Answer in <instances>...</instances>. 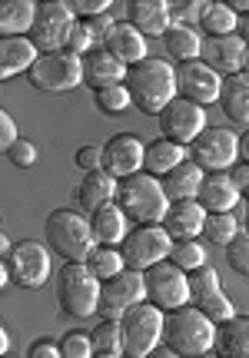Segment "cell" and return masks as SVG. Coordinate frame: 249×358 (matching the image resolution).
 I'll use <instances>...</instances> for the list:
<instances>
[{
	"label": "cell",
	"mask_w": 249,
	"mask_h": 358,
	"mask_svg": "<svg viewBox=\"0 0 249 358\" xmlns=\"http://www.w3.org/2000/svg\"><path fill=\"white\" fill-rule=\"evenodd\" d=\"M173 236L163 226H136V229H130V236L123 239V245H120V252H123V259H127V268H140V272H146V268H153L157 262H166L173 252Z\"/></svg>",
	"instance_id": "obj_10"
},
{
	"label": "cell",
	"mask_w": 249,
	"mask_h": 358,
	"mask_svg": "<svg viewBox=\"0 0 249 358\" xmlns=\"http://www.w3.org/2000/svg\"><path fill=\"white\" fill-rule=\"evenodd\" d=\"M93 43H97L93 30L83 20H77L73 30H70V37H66V50H73L77 57H87V53H93Z\"/></svg>",
	"instance_id": "obj_42"
},
{
	"label": "cell",
	"mask_w": 249,
	"mask_h": 358,
	"mask_svg": "<svg viewBox=\"0 0 249 358\" xmlns=\"http://www.w3.org/2000/svg\"><path fill=\"white\" fill-rule=\"evenodd\" d=\"M27 358H64V352H60V342L40 338V342H34V345H30Z\"/></svg>",
	"instance_id": "obj_48"
},
{
	"label": "cell",
	"mask_w": 249,
	"mask_h": 358,
	"mask_svg": "<svg viewBox=\"0 0 249 358\" xmlns=\"http://www.w3.org/2000/svg\"><path fill=\"white\" fill-rule=\"evenodd\" d=\"M127 90H130L136 110L159 116L180 96V90H176V66L170 60H163V57H146V60H140V64H133L127 70Z\"/></svg>",
	"instance_id": "obj_1"
},
{
	"label": "cell",
	"mask_w": 249,
	"mask_h": 358,
	"mask_svg": "<svg viewBox=\"0 0 249 358\" xmlns=\"http://www.w3.org/2000/svg\"><path fill=\"white\" fill-rule=\"evenodd\" d=\"M93 96H97V106H100L104 113H123V110L133 103L127 83H113V87L93 90Z\"/></svg>",
	"instance_id": "obj_38"
},
{
	"label": "cell",
	"mask_w": 249,
	"mask_h": 358,
	"mask_svg": "<svg viewBox=\"0 0 249 358\" xmlns=\"http://www.w3.org/2000/svg\"><path fill=\"white\" fill-rule=\"evenodd\" d=\"M229 7H233V10H236L239 17H243V13H249V0H233Z\"/></svg>",
	"instance_id": "obj_54"
},
{
	"label": "cell",
	"mask_w": 249,
	"mask_h": 358,
	"mask_svg": "<svg viewBox=\"0 0 249 358\" xmlns=\"http://www.w3.org/2000/svg\"><path fill=\"white\" fill-rule=\"evenodd\" d=\"M90 338H93V352L97 355H113V358L123 355V329H120V322L104 319L90 332Z\"/></svg>",
	"instance_id": "obj_35"
},
{
	"label": "cell",
	"mask_w": 249,
	"mask_h": 358,
	"mask_svg": "<svg viewBox=\"0 0 249 358\" xmlns=\"http://www.w3.org/2000/svg\"><path fill=\"white\" fill-rule=\"evenodd\" d=\"M130 219H127V213L120 209L117 203L104 206V209H97L90 216V229H93V239H97V245H123V239L130 236Z\"/></svg>",
	"instance_id": "obj_25"
},
{
	"label": "cell",
	"mask_w": 249,
	"mask_h": 358,
	"mask_svg": "<svg viewBox=\"0 0 249 358\" xmlns=\"http://www.w3.org/2000/svg\"><path fill=\"white\" fill-rule=\"evenodd\" d=\"M163 342L170 352L180 358H199L210 355L216 345V322H210L197 306H183L166 315V329H163Z\"/></svg>",
	"instance_id": "obj_3"
},
{
	"label": "cell",
	"mask_w": 249,
	"mask_h": 358,
	"mask_svg": "<svg viewBox=\"0 0 249 358\" xmlns=\"http://www.w3.org/2000/svg\"><path fill=\"white\" fill-rule=\"evenodd\" d=\"M229 179L236 182L239 196H246V199H249V163H239V166L229 169Z\"/></svg>",
	"instance_id": "obj_49"
},
{
	"label": "cell",
	"mask_w": 249,
	"mask_h": 358,
	"mask_svg": "<svg viewBox=\"0 0 249 358\" xmlns=\"http://www.w3.org/2000/svg\"><path fill=\"white\" fill-rule=\"evenodd\" d=\"M193 306H197L210 322H216V325H223V322H229V319H236V306L226 299L223 289H220V292L203 295V299H197Z\"/></svg>",
	"instance_id": "obj_36"
},
{
	"label": "cell",
	"mask_w": 249,
	"mask_h": 358,
	"mask_svg": "<svg viewBox=\"0 0 249 358\" xmlns=\"http://www.w3.org/2000/svg\"><path fill=\"white\" fill-rule=\"evenodd\" d=\"M7 348H10V335H7V329H0V355H10Z\"/></svg>",
	"instance_id": "obj_52"
},
{
	"label": "cell",
	"mask_w": 249,
	"mask_h": 358,
	"mask_svg": "<svg viewBox=\"0 0 249 358\" xmlns=\"http://www.w3.org/2000/svg\"><path fill=\"white\" fill-rule=\"evenodd\" d=\"M239 156H243V163H249V129H243V136H239Z\"/></svg>",
	"instance_id": "obj_51"
},
{
	"label": "cell",
	"mask_w": 249,
	"mask_h": 358,
	"mask_svg": "<svg viewBox=\"0 0 249 358\" xmlns=\"http://www.w3.org/2000/svg\"><path fill=\"white\" fill-rule=\"evenodd\" d=\"M170 262L173 266H180L183 272H197V268L206 266V249L197 243V239H190V243H176L170 252Z\"/></svg>",
	"instance_id": "obj_37"
},
{
	"label": "cell",
	"mask_w": 249,
	"mask_h": 358,
	"mask_svg": "<svg viewBox=\"0 0 249 358\" xmlns=\"http://www.w3.org/2000/svg\"><path fill=\"white\" fill-rule=\"evenodd\" d=\"M93 358H113V355H93Z\"/></svg>",
	"instance_id": "obj_57"
},
{
	"label": "cell",
	"mask_w": 249,
	"mask_h": 358,
	"mask_svg": "<svg viewBox=\"0 0 249 358\" xmlns=\"http://www.w3.org/2000/svg\"><path fill=\"white\" fill-rule=\"evenodd\" d=\"M73 24H77V13H73L70 3H64V0H43L37 7V20H34L30 40L43 53L66 50V37H70Z\"/></svg>",
	"instance_id": "obj_12"
},
{
	"label": "cell",
	"mask_w": 249,
	"mask_h": 358,
	"mask_svg": "<svg viewBox=\"0 0 249 358\" xmlns=\"http://www.w3.org/2000/svg\"><path fill=\"white\" fill-rule=\"evenodd\" d=\"M143 279H146V302L150 306L163 308V312H176V308L190 306V272L173 266L170 259L146 268Z\"/></svg>",
	"instance_id": "obj_9"
},
{
	"label": "cell",
	"mask_w": 249,
	"mask_h": 358,
	"mask_svg": "<svg viewBox=\"0 0 249 358\" xmlns=\"http://www.w3.org/2000/svg\"><path fill=\"white\" fill-rule=\"evenodd\" d=\"M70 7L80 20H90V17H100V13L110 10V0H73Z\"/></svg>",
	"instance_id": "obj_46"
},
{
	"label": "cell",
	"mask_w": 249,
	"mask_h": 358,
	"mask_svg": "<svg viewBox=\"0 0 249 358\" xmlns=\"http://www.w3.org/2000/svg\"><path fill=\"white\" fill-rule=\"evenodd\" d=\"M40 60L37 43L30 37H3L0 40V77L10 80L17 73H30V66Z\"/></svg>",
	"instance_id": "obj_23"
},
{
	"label": "cell",
	"mask_w": 249,
	"mask_h": 358,
	"mask_svg": "<svg viewBox=\"0 0 249 358\" xmlns=\"http://www.w3.org/2000/svg\"><path fill=\"white\" fill-rule=\"evenodd\" d=\"M120 329H123V355L127 358H146L153 355L163 342V329H166V319H163V308L150 306H136L133 312H127L120 319Z\"/></svg>",
	"instance_id": "obj_6"
},
{
	"label": "cell",
	"mask_w": 249,
	"mask_h": 358,
	"mask_svg": "<svg viewBox=\"0 0 249 358\" xmlns=\"http://www.w3.org/2000/svg\"><path fill=\"white\" fill-rule=\"evenodd\" d=\"M203 129H206V113H203V106L183 100V96H176V100L159 113V136L180 143L186 150L193 146V140H197Z\"/></svg>",
	"instance_id": "obj_14"
},
{
	"label": "cell",
	"mask_w": 249,
	"mask_h": 358,
	"mask_svg": "<svg viewBox=\"0 0 249 358\" xmlns=\"http://www.w3.org/2000/svg\"><path fill=\"white\" fill-rule=\"evenodd\" d=\"M213 355L216 358H249V315H236V319L216 325Z\"/></svg>",
	"instance_id": "obj_26"
},
{
	"label": "cell",
	"mask_w": 249,
	"mask_h": 358,
	"mask_svg": "<svg viewBox=\"0 0 249 358\" xmlns=\"http://www.w3.org/2000/svg\"><path fill=\"white\" fill-rule=\"evenodd\" d=\"M7 159H10L13 166H20V169L34 166V163H37V146H34L30 140H20L13 150H7Z\"/></svg>",
	"instance_id": "obj_45"
},
{
	"label": "cell",
	"mask_w": 249,
	"mask_h": 358,
	"mask_svg": "<svg viewBox=\"0 0 249 358\" xmlns=\"http://www.w3.org/2000/svg\"><path fill=\"white\" fill-rule=\"evenodd\" d=\"M127 70H130V66H123L117 57L110 50H104V47L83 57V83H90L93 90L113 87V83H127Z\"/></svg>",
	"instance_id": "obj_22"
},
{
	"label": "cell",
	"mask_w": 249,
	"mask_h": 358,
	"mask_svg": "<svg viewBox=\"0 0 249 358\" xmlns=\"http://www.w3.org/2000/svg\"><path fill=\"white\" fill-rule=\"evenodd\" d=\"M146 302V279L140 268H123L120 275L104 282L100 292V315L106 322H120L127 312Z\"/></svg>",
	"instance_id": "obj_11"
},
{
	"label": "cell",
	"mask_w": 249,
	"mask_h": 358,
	"mask_svg": "<svg viewBox=\"0 0 249 358\" xmlns=\"http://www.w3.org/2000/svg\"><path fill=\"white\" fill-rule=\"evenodd\" d=\"M210 292H220V275H216V268L203 266L197 272H190V302H197L203 295Z\"/></svg>",
	"instance_id": "obj_39"
},
{
	"label": "cell",
	"mask_w": 249,
	"mask_h": 358,
	"mask_svg": "<svg viewBox=\"0 0 249 358\" xmlns=\"http://www.w3.org/2000/svg\"><path fill=\"white\" fill-rule=\"evenodd\" d=\"M243 73H249V47H246V53H243Z\"/></svg>",
	"instance_id": "obj_55"
},
{
	"label": "cell",
	"mask_w": 249,
	"mask_h": 358,
	"mask_svg": "<svg viewBox=\"0 0 249 358\" xmlns=\"http://www.w3.org/2000/svg\"><path fill=\"white\" fill-rule=\"evenodd\" d=\"M87 268H90L100 282H106L127 268V259H123V252H120L117 245H97L90 252V259H87Z\"/></svg>",
	"instance_id": "obj_33"
},
{
	"label": "cell",
	"mask_w": 249,
	"mask_h": 358,
	"mask_svg": "<svg viewBox=\"0 0 249 358\" xmlns=\"http://www.w3.org/2000/svg\"><path fill=\"white\" fill-rule=\"evenodd\" d=\"M104 282L93 275L87 262H66L57 272V302L70 319H90L100 312Z\"/></svg>",
	"instance_id": "obj_5"
},
{
	"label": "cell",
	"mask_w": 249,
	"mask_h": 358,
	"mask_svg": "<svg viewBox=\"0 0 249 358\" xmlns=\"http://www.w3.org/2000/svg\"><path fill=\"white\" fill-rule=\"evenodd\" d=\"M104 50H110L123 66H133L146 60V37L127 20H117L113 30L104 37Z\"/></svg>",
	"instance_id": "obj_20"
},
{
	"label": "cell",
	"mask_w": 249,
	"mask_h": 358,
	"mask_svg": "<svg viewBox=\"0 0 249 358\" xmlns=\"http://www.w3.org/2000/svg\"><path fill=\"white\" fill-rule=\"evenodd\" d=\"M27 80L40 93H70L83 83V57H77L73 50L40 53V60L30 66Z\"/></svg>",
	"instance_id": "obj_7"
},
{
	"label": "cell",
	"mask_w": 249,
	"mask_h": 358,
	"mask_svg": "<svg viewBox=\"0 0 249 358\" xmlns=\"http://www.w3.org/2000/svg\"><path fill=\"white\" fill-rule=\"evenodd\" d=\"M176 90H180L183 100L206 106V103L220 100V93H223V77H220L213 66L203 64V60L176 64Z\"/></svg>",
	"instance_id": "obj_16"
},
{
	"label": "cell",
	"mask_w": 249,
	"mask_h": 358,
	"mask_svg": "<svg viewBox=\"0 0 249 358\" xmlns=\"http://www.w3.org/2000/svg\"><path fill=\"white\" fill-rule=\"evenodd\" d=\"M220 106L229 120L249 123V73H233L223 77V93H220Z\"/></svg>",
	"instance_id": "obj_30"
},
{
	"label": "cell",
	"mask_w": 249,
	"mask_h": 358,
	"mask_svg": "<svg viewBox=\"0 0 249 358\" xmlns=\"http://www.w3.org/2000/svg\"><path fill=\"white\" fill-rule=\"evenodd\" d=\"M43 232H47L50 252H57L66 262H87L90 252L97 249L90 219L83 213H77V209H57V213H50Z\"/></svg>",
	"instance_id": "obj_4"
},
{
	"label": "cell",
	"mask_w": 249,
	"mask_h": 358,
	"mask_svg": "<svg viewBox=\"0 0 249 358\" xmlns=\"http://www.w3.org/2000/svg\"><path fill=\"white\" fill-rule=\"evenodd\" d=\"M146 166V143L133 133H117L104 143V173L113 179H130Z\"/></svg>",
	"instance_id": "obj_15"
},
{
	"label": "cell",
	"mask_w": 249,
	"mask_h": 358,
	"mask_svg": "<svg viewBox=\"0 0 249 358\" xmlns=\"http://www.w3.org/2000/svg\"><path fill=\"white\" fill-rule=\"evenodd\" d=\"M236 34L243 37V43L249 47V13H243V17H239V30H236Z\"/></svg>",
	"instance_id": "obj_50"
},
{
	"label": "cell",
	"mask_w": 249,
	"mask_h": 358,
	"mask_svg": "<svg viewBox=\"0 0 249 358\" xmlns=\"http://www.w3.org/2000/svg\"><path fill=\"white\" fill-rule=\"evenodd\" d=\"M117 206L136 226H163L173 203L163 192V179L150 176V173H136L130 179H120Z\"/></svg>",
	"instance_id": "obj_2"
},
{
	"label": "cell",
	"mask_w": 249,
	"mask_h": 358,
	"mask_svg": "<svg viewBox=\"0 0 249 358\" xmlns=\"http://www.w3.org/2000/svg\"><path fill=\"white\" fill-rule=\"evenodd\" d=\"M243 53H246V43H243L239 34H229V37H203L199 60L206 66H213L220 77H233V73H243Z\"/></svg>",
	"instance_id": "obj_17"
},
{
	"label": "cell",
	"mask_w": 249,
	"mask_h": 358,
	"mask_svg": "<svg viewBox=\"0 0 249 358\" xmlns=\"http://www.w3.org/2000/svg\"><path fill=\"white\" fill-rule=\"evenodd\" d=\"M243 226H246V232H249V199H246V213H243Z\"/></svg>",
	"instance_id": "obj_56"
},
{
	"label": "cell",
	"mask_w": 249,
	"mask_h": 358,
	"mask_svg": "<svg viewBox=\"0 0 249 358\" xmlns=\"http://www.w3.org/2000/svg\"><path fill=\"white\" fill-rule=\"evenodd\" d=\"M20 143V136H17V123H13L10 113H0V146L3 150H13Z\"/></svg>",
	"instance_id": "obj_47"
},
{
	"label": "cell",
	"mask_w": 249,
	"mask_h": 358,
	"mask_svg": "<svg viewBox=\"0 0 249 358\" xmlns=\"http://www.w3.org/2000/svg\"><path fill=\"white\" fill-rule=\"evenodd\" d=\"M203 34L206 37H229V34H236L239 30V13L229 7V3H206V10H203Z\"/></svg>",
	"instance_id": "obj_32"
},
{
	"label": "cell",
	"mask_w": 249,
	"mask_h": 358,
	"mask_svg": "<svg viewBox=\"0 0 249 358\" xmlns=\"http://www.w3.org/2000/svg\"><path fill=\"white\" fill-rule=\"evenodd\" d=\"M127 24H133L143 37H166L173 27V7L163 0H133L127 3Z\"/></svg>",
	"instance_id": "obj_18"
},
{
	"label": "cell",
	"mask_w": 249,
	"mask_h": 358,
	"mask_svg": "<svg viewBox=\"0 0 249 358\" xmlns=\"http://www.w3.org/2000/svg\"><path fill=\"white\" fill-rule=\"evenodd\" d=\"M190 159V150L186 146H180V143H173V140H153V143H146V173L150 176H157L163 179L166 173H173V169L180 166V163H186Z\"/></svg>",
	"instance_id": "obj_28"
},
{
	"label": "cell",
	"mask_w": 249,
	"mask_h": 358,
	"mask_svg": "<svg viewBox=\"0 0 249 358\" xmlns=\"http://www.w3.org/2000/svg\"><path fill=\"white\" fill-rule=\"evenodd\" d=\"M203 10H206V3L190 0V3H180V7L173 10V20H176V27H193L203 20Z\"/></svg>",
	"instance_id": "obj_44"
},
{
	"label": "cell",
	"mask_w": 249,
	"mask_h": 358,
	"mask_svg": "<svg viewBox=\"0 0 249 358\" xmlns=\"http://www.w3.org/2000/svg\"><path fill=\"white\" fill-rule=\"evenodd\" d=\"M37 7L40 3H34V0H7L0 7V34L3 37H27L37 20Z\"/></svg>",
	"instance_id": "obj_29"
},
{
	"label": "cell",
	"mask_w": 249,
	"mask_h": 358,
	"mask_svg": "<svg viewBox=\"0 0 249 358\" xmlns=\"http://www.w3.org/2000/svg\"><path fill=\"white\" fill-rule=\"evenodd\" d=\"M77 166L83 169V173H100V169H104V146H93V143L80 146L77 150Z\"/></svg>",
	"instance_id": "obj_43"
},
{
	"label": "cell",
	"mask_w": 249,
	"mask_h": 358,
	"mask_svg": "<svg viewBox=\"0 0 249 358\" xmlns=\"http://www.w3.org/2000/svg\"><path fill=\"white\" fill-rule=\"evenodd\" d=\"M206 219H210V213L197 199H186V203L170 206V213L163 219V229L173 236V243H190V239H197L199 232L206 229Z\"/></svg>",
	"instance_id": "obj_19"
},
{
	"label": "cell",
	"mask_w": 249,
	"mask_h": 358,
	"mask_svg": "<svg viewBox=\"0 0 249 358\" xmlns=\"http://www.w3.org/2000/svg\"><path fill=\"white\" fill-rule=\"evenodd\" d=\"M60 352H64V358H93L97 352H93V338L87 332H66L64 338H60Z\"/></svg>",
	"instance_id": "obj_40"
},
{
	"label": "cell",
	"mask_w": 249,
	"mask_h": 358,
	"mask_svg": "<svg viewBox=\"0 0 249 358\" xmlns=\"http://www.w3.org/2000/svg\"><path fill=\"white\" fill-rule=\"evenodd\" d=\"M226 262L233 272H239L243 279H249V232H239L233 245L226 249Z\"/></svg>",
	"instance_id": "obj_41"
},
{
	"label": "cell",
	"mask_w": 249,
	"mask_h": 358,
	"mask_svg": "<svg viewBox=\"0 0 249 358\" xmlns=\"http://www.w3.org/2000/svg\"><path fill=\"white\" fill-rule=\"evenodd\" d=\"M0 358H17V355H0Z\"/></svg>",
	"instance_id": "obj_59"
},
{
	"label": "cell",
	"mask_w": 249,
	"mask_h": 358,
	"mask_svg": "<svg viewBox=\"0 0 249 358\" xmlns=\"http://www.w3.org/2000/svg\"><path fill=\"white\" fill-rule=\"evenodd\" d=\"M199 358H216V355H213V352H210V355H199Z\"/></svg>",
	"instance_id": "obj_58"
},
{
	"label": "cell",
	"mask_w": 249,
	"mask_h": 358,
	"mask_svg": "<svg viewBox=\"0 0 249 358\" xmlns=\"http://www.w3.org/2000/svg\"><path fill=\"white\" fill-rule=\"evenodd\" d=\"M203 179H206V173H203L193 159H186V163H180L173 173L163 176V192H166L170 203H186V199H197Z\"/></svg>",
	"instance_id": "obj_27"
},
{
	"label": "cell",
	"mask_w": 249,
	"mask_h": 358,
	"mask_svg": "<svg viewBox=\"0 0 249 358\" xmlns=\"http://www.w3.org/2000/svg\"><path fill=\"white\" fill-rule=\"evenodd\" d=\"M190 159L203 173H229L239 159V136L226 127H206L190 146Z\"/></svg>",
	"instance_id": "obj_8"
},
{
	"label": "cell",
	"mask_w": 249,
	"mask_h": 358,
	"mask_svg": "<svg viewBox=\"0 0 249 358\" xmlns=\"http://www.w3.org/2000/svg\"><path fill=\"white\" fill-rule=\"evenodd\" d=\"M163 43H166V50H170V57L176 60V64L199 60V53H203V37H199L193 27H176L173 24L170 30H166Z\"/></svg>",
	"instance_id": "obj_31"
},
{
	"label": "cell",
	"mask_w": 249,
	"mask_h": 358,
	"mask_svg": "<svg viewBox=\"0 0 249 358\" xmlns=\"http://www.w3.org/2000/svg\"><path fill=\"white\" fill-rule=\"evenodd\" d=\"M239 199L243 196H239L236 182L229 179V173H206V179H203V186L197 192V203L206 213H233Z\"/></svg>",
	"instance_id": "obj_21"
},
{
	"label": "cell",
	"mask_w": 249,
	"mask_h": 358,
	"mask_svg": "<svg viewBox=\"0 0 249 358\" xmlns=\"http://www.w3.org/2000/svg\"><path fill=\"white\" fill-rule=\"evenodd\" d=\"M146 358H180V355H176V352H170V348L163 345V348H157L153 355H146Z\"/></svg>",
	"instance_id": "obj_53"
},
{
	"label": "cell",
	"mask_w": 249,
	"mask_h": 358,
	"mask_svg": "<svg viewBox=\"0 0 249 358\" xmlns=\"http://www.w3.org/2000/svg\"><path fill=\"white\" fill-rule=\"evenodd\" d=\"M3 266L10 272V282L24 285V289H40L50 279V245L24 239V243L13 245V252L3 259Z\"/></svg>",
	"instance_id": "obj_13"
},
{
	"label": "cell",
	"mask_w": 249,
	"mask_h": 358,
	"mask_svg": "<svg viewBox=\"0 0 249 358\" xmlns=\"http://www.w3.org/2000/svg\"><path fill=\"white\" fill-rule=\"evenodd\" d=\"M117 189H120V179H113L110 173H87L83 182L77 186V203L83 213H97V209H104V206L117 203Z\"/></svg>",
	"instance_id": "obj_24"
},
{
	"label": "cell",
	"mask_w": 249,
	"mask_h": 358,
	"mask_svg": "<svg viewBox=\"0 0 249 358\" xmlns=\"http://www.w3.org/2000/svg\"><path fill=\"white\" fill-rule=\"evenodd\" d=\"M203 236H206L213 245H223V249H229V245H233V239L239 236V219L233 216V213H210Z\"/></svg>",
	"instance_id": "obj_34"
}]
</instances>
